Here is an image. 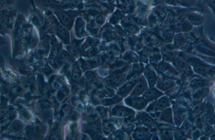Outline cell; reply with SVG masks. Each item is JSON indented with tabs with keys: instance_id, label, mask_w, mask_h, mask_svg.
I'll use <instances>...</instances> for the list:
<instances>
[{
	"instance_id": "6da1fadb",
	"label": "cell",
	"mask_w": 215,
	"mask_h": 140,
	"mask_svg": "<svg viewBox=\"0 0 215 140\" xmlns=\"http://www.w3.org/2000/svg\"><path fill=\"white\" fill-rule=\"evenodd\" d=\"M170 105L169 100L166 97H161L149 105L147 111L148 112H155L161 111L168 107Z\"/></svg>"
},
{
	"instance_id": "7a4b0ae2",
	"label": "cell",
	"mask_w": 215,
	"mask_h": 140,
	"mask_svg": "<svg viewBox=\"0 0 215 140\" xmlns=\"http://www.w3.org/2000/svg\"><path fill=\"white\" fill-rule=\"evenodd\" d=\"M126 103L129 106L137 110L142 109L147 105V100L144 98L133 96L126 100Z\"/></svg>"
},
{
	"instance_id": "3957f363",
	"label": "cell",
	"mask_w": 215,
	"mask_h": 140,
	"mask_svg": "<svg viewBox=\"0 0 215 140\" xmlns=\"http://www.w3.org/2000/svg\"><path fill=\"white\" fill-rule=\"evenodd\" d=\"M132 110L128 108L122 106H117L114 108L111 111V113L113 115L118 117H125L129 115Z\"/></svg>"
},
{
	"instance_id": "277c9868",
	"label": "cell",
	"mask_w": 215,
	"mask_h": 140,
	"mask_svg": "<svg viewBox=\"0 0 215 140\" xmlns=\"http://www.w3.org/2000/svg\"><path fill=\"white\" fill-rule=\"evenodd\" d=\"M137 120L139 123L145 126L152 127L154 125V121L151 117L145 112L138 115Z\"/></svg>"
},
{
	"instance_id": "5b68a950",
	"label": "cell",
	"mask_w": 215,
	"mask_h": 140,
	"mask_svg": "<svg viewBox=\"0 0 215 140\" xmlns=\"http://www.w3.org/2000/svg\"><path fill=\"white\" fill-rule=\"evenodd\" d=\"M163 95L162 93L155 89L148 90L143 95V98L147 101H152L161 97Z\"/></svg>"
},
{
	"instance_id": "8992f818",
	"label": "cell",
	"mask_w": 215,
	"mask_h": 140,
	"mask_svg": "<svg viewBox=\"0 0 215 140\" xmlns=\"http://www.w3.org/2000/svg\"><path fill=\"white\" fill-rule=\"evenodd\" d=\"M146 86L147 85L145 80H143V79L139 80V82H137V84H136V87L131 95L135 96H138L139 95H141L145 90Z\"/></svg>"
},
{
	"instance_id": "52a82bcc",
	"label": "cell",
	"mask_w": 215,
	"mask_h": 140,
	"mask_svg": "<svg viewBox=\"0 0 215 140\" xmlns=\"http://www.w3.org/2000/svg\"><path fill=\"white\" fill-rule=\"evenodd\" d=\"M160 120L166 122L172 123V112L171 109L169 108L160 113Z\"/></svg>"
},
{
	"instance_id": "ba28073f",
	"label": "cell",
	"mask_w": 215,
	"mask_h": 140,
	"mask_svg": "<svg viewBox=\"0 0 215 140\" xmlns=\"http://www.w3.org/2000/svg\"><path fill=\"white\" fill-rule=\"evenodd\" d=\"M134 136L136 139L148 140L150 138V134L145 130L140 129L136 131Z\"/></svg>"
},
{
	"instance_id": "9c48e42d",
	"label": "cell",
	"mask_w": 215,
	"mask_h": 140,
	"mask_svg": "<svg viewBox=\"0 0 215 140\" xmlns=\"http://www.w3.org/2000/svg\"><path fill=\"white\" fill-rule=\"evenodd\" d=\"M174 85L175 83L172 80H165L157 84V87L161 90L165 91L172 88Z\"/></svg>"
},
{
	"instance_id": "30bf717a",
	"label": "cell",
	"mask_w": 215,
	"mask_h": 140,
	"mask_svg": "<svg viewBox=\"0 0 215 140\" xmlns=\"http://www.w3.org/2000/svg\"><path fill=\"white\" fill-rule=\"evenodd\" d=\"M137 82V80H135L126 84L119 89L118 93L121 96L127 93L136 84L135 83H136Z\"/></svg>"
},
{
	"instance_id": "8fae6325",
	"label": "cell",
	"mask_w": 215,
	"mask_h": 140,
	"mask_svg": "<svg viewBox=\"0 0 215 140\" xmlns=\"http://www.w3.org/2000/svg\"><path fill=\"white\" fill-rule=\"evenodd\" d=\"M145 75L150 86H153L156 81V78L154 73L151 70H149L146 72Z\"/></svg>"
},
{
	"instance_id": "7c38bea8",
	"label": "cell",
	"mask_w": 215,
	"mask_h": 140,
	"mask_svg": "<svg viewBox=\"0 0 215 140\" xmlns=\"http://www.w3.org/2000/svg\"><path fill=\"white\" fill-rule=\"evenodd\" d=\"M58 16L62 23L65 26H69L72 24L71 18L66 13H58Z\"/></svg>"
},
{
	"instance_id": "4fadbf2b",
	"label": "cell",
	"mask_w": 215,
	"mask_h": 140,
	"mask_svg": "<svg viewBox=\"0 0 215 140\" xmlns=\"http://www.w3.org/2000/svg\"><path fill=\"white\" fill-rule=\"evenodd\" d=\"M69 60H70V57H69L68 54L65 52H61L59 54L58 59H57L58 63L59 64H64V63L69 61Z\"/></svg>"
},
{
	"instance_id": "5bb4252c",
	"label": "cell",
	"mask_w": 215,
	"mask_h": 140,
	"mask_svg": "<svg viewBox=\"0 0 215 140\" xmlns=\"http://www.w3.org/2000/svg\"><path fill=\"white\" fill-rule=\"evenodd\" d=\"M121 100V98L118 97H113V98L110 99L103 100L102 101V103L105 106H108L115 104V103H118Z\"/></svg>"
},
{
	"instance_id": "9a60e30c",
	"label": "cell",
	"mask_w": 215,
	"mask_h": 140,
	"mask_svg": "<svg viewBox=\"0 0 215 140\" xmlns=\"http://www.w3.org/2000/svg\"><path fill=\"white\" fill-rule=\"evenodd\" d=\"M58 33L60 37L62 38L64 41H67L68 38L69 37L68 34V33L64 27L61 26H58Z\"/></svg>"
},
{
	"instance_id": "2e32d148",
	"label": "cell",
	"mask_w": 215,
	"mask_h": 140,
	"mask_svg": "<svg viewBox=\"0 0 215 140\" xmlns=\"http://www.w3.org/2000/svg\"><path fill=\"white\" fill-rule=\"evenodd\" d=\"M26 135L28 138H31L35 137L36 134V131L35 128L33 126H30L27 128L26 132Z\"/></svg>"
},
{
	"instance_id": "e0dca14e",
	"label": "cell",
	"mask_w": 215,
	"mask_h": 140,
	"mask_svg": "<svg viewBox=\"0 0 215 140\" xmlns=\"http://www.w3.org/2000/svg\"><path fill=\"white\" fill-rule=\"evenodd\" d=\"M81 77V73L80 70L78 67H74V69L72 78L75 81H78L80 80Z\"/></svg>"
},
{
	"instance_id": "ac0fdd59",
	"label": "cell",
	"mask_w": 215,
	"mask_h": 140,
	"mask_svg": "<svg viewBox=\"0 0 215 140\" xmlns=\"http://www.w3.org/2000/svg\"><path fill=\"white\" fill-rule=\"evenodd\" d=\"M161 137L163 139H172V133L169 130L163 131L161 133Z\"/></svg>"
},
{
	"instance_id": "d6986e66",
	"label": "cell",
	"mask_w": 215,
	"mask_h": 140,
	"mask_svg": "<svg viewBox=\"0 0 215 140\" xmlns=\"http://www.w3.org/2000/svg\"><path fill=\"white\" fill-rule=\"evenodd\" d=\"M67 90H66L65 88L62 89L59 92H58V95H57V97H58V100L62 101L63 99V98L67 95Z\"/></svg>"
},
{
	"instance_id": "ffe728a7",
	"label": "cell",
	"mask_w": 215,
	"mask_h": 140,
	"mask_svg": "<svg viewBox=\"0 0 215 140\" xmlns=\"http://www.w3.org/2000/svg\"><path fill=\"white\" fill-rule=\"evenodd\" d=\"M57 53H58V49H55L51 51L50 55V60H49V61H50V64H52V65L54 64L55 59L56 56H57Z\"/></svg>"
},
{
	"instance_id": "44dd1931",
	"label": "cell",
	"mask_w": 215,
	"mask_h": 140,
	"mask_svg": "<svg viewBox=\"0 0 215 140\" xmlns=\"http://www.w3.org/2000/svg\"><path fill=\"white\" fill-rule=\"evenodd\" d=\"M22 125L19 121H15L12 125V128L13 130L14 131H18L22 128Z\"/></svg>"
},
{
	"instance_id": "7402d4cb",
	"label": "cell",
	"mask_w": 215,
	"mask_h": 140,
	"mask_svg": "<svg viewBox=\"0 0 215 140\" xmlns=\"http://www.w3.org/2000/svg\"><path fill=\"white\" fill-rule=\"evenodd\" d=\"M86 78H87V80H88V81H90V82H93V81H94V75H93V74H92V73H87V74H86Z\"/></svg>"
}]
</instances>
